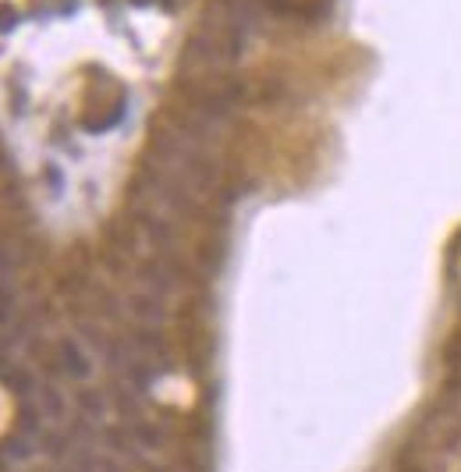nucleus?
<instances>
[{"label": "nucleus", "instance_id": "1", "mask_svg": "<svg viewBox=\"0 0 461 472\" xmlns=\"http://www.w3.org/2000/svg\"><path fill=\"white\" fill-rule=\"evenodd\" d=\"M18 18H22V11H18L15 4H7V0H0V33H7V29H15V26H18Z\"/></svg>", "mask_w": 461, "mask_h": 472}]
</instances>
